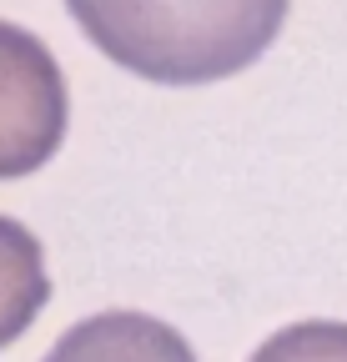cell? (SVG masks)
Masks as SVG:
<instances>
[{
  "instance_id": "6da1fadb",
  "label": "cell",
  "mask_w": 347,
  "mask_h": 362,
  "mask_svg": "<svg viewBox=\"0 0 347 362\" xmlns=\"http://www.w3.org/2000/svg\"><path fill=\"white\" fill-rule=\"evenodd\" d=\"M292 0H66L101 56L156 86H206L247 71L277 40Z\"/></svg>"
},
{
  "instance_id": "3957f363",
  "label": "cell",
  "mask_w": 347,
  "mask_h": 362,
  "mask_svg": "<svg viewBox=\"0 0 347 362\" xmlns=\"http://www.w3.org/2000/svg\"><path fill=\"white\" fill-rule=\"evenodd\" d=\"M40 362H196V352L161 317L116 307L66 327Z\"/></svg>"
},
{
  "instance_id": "5b68a950",
  "label": "cell",
  "mask_w": 347,
  "mask_h": 362,
  "mask_svg": "<svg viewBox=\"0 0 347 362\" xmlns=\"http://www.w3.org/2000/svg\"><path fill=\"white\" fill-rule=\"evenodd\" d=\"M247 362H347V322H292L282 332H272Z\"/></svg>"
},
{
  "instance_id": "277c9868",
  "label": "cell",
  "mask_w": 347,
  "mask_h": 362,
  "mask_svg": "<svg viewBox=\"0 0 347 362\" xmlns=\"http://www.w3.org/2000/svg\"><path fill=\"white\" fill-rule=\"evenodd\" d=\"M46 302H51V277L35 232L16 216H0V352L30 332Z\"/></svg>"
},
{
  "instance_id": "7a4b0ae2",
  "label": "cell",
  "mask_w": 347,
  "mask_h": 362,
  "mask_svg": "<svg viewBox=\"0 0 347 362\" xmlns=\"http://www.w3.org/2000/svg\"><path fill=\"white\" fill-rule=\"evenodd\" d=\"M66 76L51 45L0 21V181L40 171L66 141Z\"/></svg>"
}]
</instances>
